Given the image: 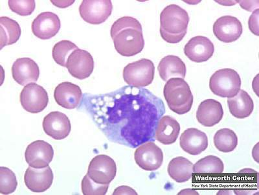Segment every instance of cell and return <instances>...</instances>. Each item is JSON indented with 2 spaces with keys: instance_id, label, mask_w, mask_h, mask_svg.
Returning <instances> with one entry per match:
<instances>
[{
  "instance_id": "cell-1",
  "label": "cell",
  "mask_w": 259,
  "mask_h": 195,
  "mask_svg": "<svg viewBox=\"0 0 259 195\" xmlns=\"http://www.w3.org/2000/svg\"><path fill=\"white\" fill-rule=\"evenodd\" d=\"M80 103L108 140L133 148L156 140L166 111L163 101L149 90L131 86L105 94H85Z\"/></svg>"
},
{
  "instance_id": "cell-2",
  "label": "cell",
  "mask_w": 259,
  "mask_h": 195,
  "mask_svg": "<svg viewBox=\"0 0 259 195\" xmlns=\"http://www.w3.org/2000/svg\"><path fill=\"white\" fill-rule=\"evenodd\" d=\"M110 34L115 50L123 57H133L144 48L142 24L135 18L124 16L115 21Z\"/></svg>"
},
{
  "instance_id": "cell-3",
  "label": "cell",
  "mask_w": 259,
  "mask_h": 195,
  "mask_svg": "<svg viewBox=\"0 0 259 195\" xmlns=\"http://www.w3.org/2000/svg\"><path fill=\"white\" fill-rule=\"evenodd\" d=\"M189 22L188 13L181 7L166 6L160 15V34L166 43H180L186 36Z\"/></svg>"
},
{
  "instance_id": "cell-4",
  "label": "cell",
  "mask_w": 259,
  "mask_h": 195,
  "mask_svg": "<svg viewBox=\"0 0 259 195\" xmlns=\"http://www.w3.org/2000/svg\"><path fill=\"white\" fill-rule=\"evenodd\" d=\"M163 95L168 107L178 115L185 114L191 110L193 96L184 79H170L164 87Z\"/></svg>"
},
{
  "instance_id": "cell-5",
  "label": "cell",
  "mask_w": 259,
  "mask_h": 195,
  "mask_svg": "<svg viewBox=\"0 0 259 195\" xmlns=\"http://www.w3.org/2000/svg\"><path fill=\"white\" fill-rule=\"evenodd\" d=\"M241 87V79L234 69H219L210 76L209 88L217 96L231 98L236 96Z\"/></svg>"
},
{
  "instance_id": "cell-6",
  "label": "cell",
  "mask_w": 259,
  "mask_h": 195,
  "mask_svg": "<svg viewBox=\"0 0 259 195\" xmlns=\"http://www.w3.org/2000/svg\"><path fill=\"white\" fill-rule=\"evenodd\" d=\"M155 67L153 62L143 59L128 64L123 69L124 81L131 87L144 88L154 80Z\"/></svg>"
},
{
  "instance_id": "cell-7",
  "label": "cell",
  "mask_w": 259,
  "mask_h": 195,
  "mask_svg": "<svg viewBox=\"0 0 259 195\" xmlns=\"http://www.w3.org/2000/svg\"><path fill=\"white\" fill-rule=\"evenodd\" d=\"M110 0H84L81 4L79 13L81 18L90 24H103L112 13Z\"/></svg>"
},
{
  "instance_id": "cell-8",
  "label": "cell",
  "mask_w": 259,
  "mask_h": 195,
  "mask_svg": "<svg viewBox=\"0 0 259 195\" xmlns=\"http://www.w3.org/2000/svg\"><path fill=\"white\" fill-rule=\"evenodd\" d=\"M117 173L116 164L107 155H97L90 162L87 175L100 184H110Z\"/></svg>"
},
{
  "instance_id": "cell-9",
  "label": "cell",
  "mask_w": 259,
  "mask_h": 195,
  "mask_svg": "<svg viewBox=\"0 0 259 195\" xmlns=\"http://www.w3.org/2000/svg\"><path fill=\"white\" fill-rule=\"evenodd\" d=\"M20 101L25 110L31 113H38L47 107L48 94L42 87L31 83L25 86L21 92Z\"/></svg>"
},
{
  "instance_id": "cell-10",
  "label": "cell",
  "mask_w": 259,
  "mask_h": 195,
  "mask_svg": "<svg viewBox=\"0 0 259 195\" xmlns=\"http://www.w3.org/2000/svg\"><path fill=\"white\" fill-rule=\"evenodd\" d=\"M134 158L136 164L143 170L154 171L163 164V153L153 141H149L138 147Z\"/></svg>"
},
{
  "instance_id": "cell-11",
  "label": "cell",
  "mask_w": 259,
  "mask_h": 195,
  "mask_svg": "<svg viewBox=\"0 0 259 195\" xmlns=\"http://www.w3.org/2000/svg\"><path fill=\"white\" fill-rule=\"evenodd\" d=\"M66 68L73 77L85 80L89 77L94 71L93 57L87 51L78 48L69 55Z\"/></svg>"
},
{
  "instance_id": "cell-12",
  "label": "cell",
  "mask_w": 259,
  "mask_h": 195,
  "mask_svg": "<svg viewBox=\"0 0 259 195\" xmlns=\"http://www.w3.org/2000/svg\"><path fill=\"white\" fill-rule=\"evenodd\" d=\"M54 150L50 143L43 140H37L29 144L25 152L26 162L34 168H45L53 159Z\"/></svg>"
},
{
  "instance_id": "cell-13",
  "label": "cell",
  "mask_w": 259,
  "mask_h": 195,
  "mask_svg": "<svg viewBox=\"0 0 259 195\" xmlns=\"http://www.w3.org/2000/svg\"><path fill=\"white\" fill-rule=\"evenodd\" d=\"M243 32L241 22L232 16H224L214 22L213 33L220 41L231 43L237 41Z\"/></svg>"
},
{
  "instance_id": "cell-14",
  "label": "cell",
  "mask_w": 259,
  "mask_h": 195,
  "mask_svg": "<svg viewBox=\"0 0 259 195\" xmlns=\"http://www.w3.org/2000/svg\"><path fill=\"white\" fill-rule=\"evenodd\" d=\"M45 133L56 140H61L69 136L71 125L68 116L60 111H52L43 121Z\"/></svg>"
},
{
  "instance_id": "cell-15",
  "label": "cell",
  "mask_w": 259,
  "mask_h": 195,
  "mask_svg": "<svg viewBox=\"0 0 259 195\" xmlns=\"http://www.w3.org/2000/svg\"><path fill=\"white\" fill-rule=\"evenodd\" d=\"M61 27V20L56 14L44 12L32 22V31L38 38L48 40L56 35Z\"/></svg>"
},
{
  "instance_id": "cell-16",
  "label": "cell",
  "mask_w": 259,
  "mask_h": 195,
  "mask_svg": "<svg viewBox=\"0 0 259 195\" xmlns=\"http://www.w3.org/2000/svg\"><path fill=\"white\" fill-rule=\"evenodd\" d=\"M214 52V44L207 37L203 36L193 37L184 47L185 55L191 61L197 63L207 61Z\"/></svg>"
},
{
  "instance_id": "cell-17",
  "label": "cell",
  "mask_w": 259,
  "mask_h": 195,
  "mask_svg": "<svg viewBox=\"0 0 259 195\" xmlns=\"http://www.w3.org/2000/svg\"><path fill=\"white\" fill-rule=\"evenodd\" d=\"M24 181L27 187L31 191L45 192L52 186L53 181V171L49 166L41 169L30 166L25 171Z\"/></svg>"
},
{
  "instance_id": "cell-18",
  "label": "cell",
  "mask_w": 259,
  "mask_h": 195,
  "mask_svg": "<svg viewBox=\"0 0 259 195\" xmlns=\"http://www.w3.org/2000/svg\"><path fill=\"white\" fill-rule=\"evenodd\" d=\"M14 80L21 86H26L38 81L40 69L38 64L30 58H20L12 67Z\"/></svg>"
},
{
  "instance_id": "cell-19",
  "label": "cell",
  "mask_w": 259,
  "mask_h": 195,
  "mask_svg": "<svg viewBox=\"0 0 259 195\" xmlns=\"http://www.w3.org/2000/svg\"><path fill=\"white\" fill-rule=\"evenodd\" d=\"M82 92L78 86L69 82L58 85L54 92V98L59 105L64 108H76L80 104Z\"/></svg>"
},
{
  "instance_id": "cell-20",
  "label": "cell",
  "mask_w": 259,
  "mask_h": 195,
  "mask_svg": "<svg viewBox=\"0 0 259 195\" xmlns=\"http://www.w3.org/2000/svg\"><path fill=\"white\" fill-rule=\"evenodd\" d=\"M180 144L185 152L191 155H199L207 148V136L197 129H188L183 132Z\"/></svg>"
},
{
  "instance_id": "cell-21",
  "label": "cell",
  "mask_w": 259,
  "mask_h": 195,
  "mask_svg": "<svg viewBox=\"0 0 259 195\" xmlns=\"http://www.w3.org/2000/svg\"><path fill=\"white\" fill-rule=\"evenodd\" d=\"M224 116L223 106L214 99L205 100L198 106L196 118L203 126L211 127L218 124Z\"/></svg>"
},
{
  "instance_id": "cell-22",
  "label": "cell",
  "mask_w": 259,
  "mask_h": 195,
  "mask_svg": "<svg viewBox=\"0 0 259 195\" xmlns=\"http://www.w3.org/2000/svg\"><path fill=\"white\" fill-rule=\"evenodd\" d=\"M180 132V125L174 118L163 116L157 127L155 139L163 145H171L177 141Z\"/></svg>"
},
{
  "instance_id": "cell-23",
  "label": "cell",
  "mask_w": 259,
  "mask_h": 195,
  "mask_svg": "<svg viewBox=\"0 0 259 195\" xmlns=\"http://www.w3.org/2000/svg\"><path fill=\"white\" fill-rule=\"evenodd\" d=\"M158 69L159 76L164 81H168L172 77H186V64L177 56L168 55L163 58L159 62Z\"/></svg>"
},
{
  "instance_id": "cell-24",
  "label": "cell",
  "mask_w": 259,
  "mask_h": 195,
  "mask_svg": "<svg viewBox=\"0 0 259 195\" xmlns=\"http://www.w3.org/2000/svg\"><path fill=\"white\" fill-rule=\"evenodd\" d=\"M229 109L231 114L238 119H244L253 112V99L246 91L240 90L235 96L228 100Z\"/></svg>"
},
{
  "instance_id": "cell-25",
  "label": "cell",
  "mask_w": 259,
  "mask_h": 195,
  "mask_svg": "<svg viewBox=\"0 0 259 195\" xmlns=\"http://www.w3.org/2000/svg\"><path fill=\"white\" fill-rule=\"evenodd\" d=\"M168 175L178 183H184L191 179L193 174V164L184 157H177L168 164Z\"/></svg>"
},
{
  "instance_id": "cell-26",
  "label": "cell",
  "mask_w": 259,
  "mask_h": 195,
  "mask_svg": "<svg viewBox=\"0 0 259 195\" xmlns=\"http://www.w3.org/2000/svg\"><path fill=\"white\" fill-rule=\"evenodd\" d=\"M1 30V49L4 46L12 45L17 43L21 36L20 25L15 20L6 16L0 18Z\"/></svg>"
},
{
  "instance_id": "cell-27",
  "label": "cell",
  "mask_w": 259,
  "mask_h": 195,
  "mask_svg": "<svg viewBox=\"0 0 259 195\" xmlns=\"http://www.w3.org/2000/svg\"><path fill=\"white\" fill-rule=\"evenodd\" d=\"M214 144L219 151L232 152L237 147L238 137L232 130L221 129L214 134Z\"/></svg>"
},
{
  "instance_id": "cell-28",
  "label": "cell",
  "mask_w": 259,
  "mask_h": 195,
  "mask_svg": "<svg viewBox=\"0 0 259 195\" xmlns=\"http://www.w3.org/2000/svg\"><path fill=\"white\" fill-rule=\"evenodd\" d=\"M224 170V165L219 158L208 155L198 160L193 165V173L197 174H221Z\"/></svg>"
},
{
  "instance_id": "cell-29",
  "label": "cell",
  "mask_w": 259,
  "mask_h": 195,
  "mask_svg": "<svg viewBox=\"0 0 259 195\" xmlns=\"http://www.w3.org/2000/svg\"><path fill=\"white\" fill-rule=\"evenodd\" d=\"M78 47L75 44L69 41H62L55 44L53 48V58L57 64L62 67H66L69 55Z\"/></svg>"
},
{
  "instance_id": "cell-30",
  "label": "cell",
  "mask_w": 259,
  "mask_h": 195,
  "mask_svg": "<svg viewBox=\"0 0 259 195\" xmlns=\"http://www.w3.org/2000/svg\"><path fill=\"white\" fill-rule=\"evenodd\" d=\"M17 185L15 174L8 167H0V192L3 194L13 193Z\"/></svg>"
},
{
  "instance_id": "cell-31",
  "label": "cell",
  "mask_w": 259,
  "mask_h": 195,
  "mask_svg": "<svg viewBox=\"0 0 259 195\" xmlns=\"http://www.w3.org/2000/svg\"><path fill=\"white\" fill-rule=\"evenodd\" d=\"M109 184L95 182L90 176L85 175L82 181V192L85 195H104L108 191Z\"/></svg>"
},
{
  "instance_id": "cell-32",
  "label": "cell",
  "mask_w": 259,
  "mask_h": 195,
  "mask_svg": "<svg viewBox=\"0 0 259 195\" xmlns=\"http://www.w3.org/2000/svg\"><path fill=\"white\" fill-rule=\"evenodd\" d=\"M9 8L13 12L20 16H25L31 15L35 9L36 4L34 0H25V1L8 2Z\"/></svg>"
},
{
  "instance_id": "cell-33",
  "label": "cell",
  "mask_w": 259,
  "mask_h": 195,
  "mask_svg": "<svg viewBox=\"0 0 259 195\" xmlns=\"http://www.w3.org/2000/svg\"><path fill=\"white\" fill-rule=\"evenodd\" d=\"M258 9H256L249 18L248 22L249 29L256 36H258Z\"/></svg>"
},
{
  "instance_id": "cell-34",
  "label": "cell",
  "mask_w": 259,
  "mask_h": 195,
  "mask_svg": "<svg viewBox=\"0 0 259 195\" xmlns=\"http://www.w3.org/2000/svg\"><path fill=\"white\" fill-rule=\"evenodd\" d=\"M113 194H137V192L134 191L132 188L128 186H121L117 188L113 193Z\"/></svg>"
}]
</instances>
